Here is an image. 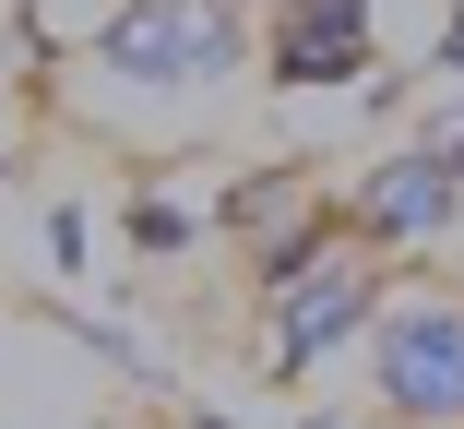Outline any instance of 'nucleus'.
I'll use <instances>...</instances> for the list:
<instances>
[{
  "label": "nucleus",
  "mask_w": 464,
  "mask_h": 429,
  "mask_svg": "<svg viewBox=\"0 0 464 429\" xmlns=\"http://www.w3.org/2000/svg\"><path fill=\"white\" fill-rule=\"evenodd\" d=\"M382 287H393L382 250H369V239H334L322 263H298L286 287H262V298H250V310H262V322H250V370H262V382H310L322 358H345L357 334H369Z\"/></svg>",
  "instance_id": "1"
},
{
  "label": "nucleus",
  "mask_w": 464,
  "mask_h": 429,
  "mask_svg": "<svg viewBox=\"0 0 464 429\" xmlns=\"http://www.w3.org/2000/svg\"><path fill=\"white\" fill-rule=\"evenodd\" d=\"M357 346L393 429H464V287H382Z\"/></svg>",
  "instance_id": "2"
},
{
  "label": "nucleus",
  "mask_w": 464,
  "mask_h": 429,
  "mask_svg": "<svg viewBox=\"0 0 464 429\" xmlns=\"http://www.w3.org/2000/svg\"><path fill=\"white\" fill-rule=\"evenodd\" d=\"M250 60L238 0H120V24H96V72L120 83H227Z\"/></svg>",
  "instance_id": "3"
},
{
  "label": "nucleus",
  "mask_w": 464,
  "mask_h": 429,
  "mask_svg": "<svg viewBox=\"0 0 464 429\" xmlns=\"http://www.w3.org/2000/svg\"><path fill=\"white\" fill-rule=\"evenodd\" d=\"M334 215H345V239L382 250V263L440 250V239L464 227V167H440L429 143H405V155H382V167H357V180L334 191Z\"/></svg>",
  "instance_id": "4"
},
{
  "label": "nucleus",
  "mask_w": 464,
  "mask_h": 429,
  "mask_svg": "<svg viewBox=\"0 0 464 429\" xmlns=\"http://www.w3.org/2000/svg\"><path fill=\"white\" fill-rule=\"evenodd\" d=\"M369 60H382V36H369V0H274V24H262V72L286 83V96L357 83Z\"/></svg>",
  "instance_id": "5"
},
{
  "label": "nucleus",
  "mask_w": 464,
  "mask_h": 429,
  "mask_svg": "<svg viewBox=\"0 0 464 429\" xmlns=\"http://www.w3.org/2000/svg\"><path fill=\"white\" fill-rule=\"evenodd\" d=\"M310 203H322V180H310V167H250V180H227V203H215L203 227L262 239V227H286V215H310Z\"/></svg>",
  "instance_id": "6"
},
{
  "label": "nucleus",
  "mask_w": 464,
  "mask_h": 429,
  "mask_svg": "<svg viewBox=\"0 0 464 429\" xmlns=\"http://www.w3.org/2000/svg\"><path fill=\"white\" fill-rule=\"evenodd\" d=\"M191 239H203V215H191V203L131 191V250H143V263H167V250H191Z\"/></svg>",
  "instance_id": "7"
},
{
  "label": "nucleus",
  "mask_w": 464,
  "mask_h": 429,
  "mask_svg": "<svg viewBox=\"0 0 464 429\" xmlns=\"http://www.w3.org/2000/svg\"><path fill=\"white\" fill-rule=\"evenodd\" d=\"M417 143H429V155H440V167H464V120H429V132H417Z\"/></svg>",
  "instance_id": "8"
},
{
  "label": "nucleus",
  "mask_w": 464,
  "mask_h": 429,
  "mask_svg": "<svg viewBox=\"0 0 464 429\" xmlns=\"http://www.w3.org/2000/svg\"><path fill=\"white\" fill-rule=\"evenodd\" d=\"M440 72H464V24H452V36H440Z\"/></svg>",
  "instance_id": "9"
},
{
  "label": "nucleus",
  "mask_w": 464,
  "mask_h": 429,
  "mask_svg": "<svg viewBox=\"0 0 464 429\" xmlns=\"http://www.w3.org/2000/svg\"><path fill=\"white\" fill-rule=\"evenodd\" d=\"M179 429H215V417H179Z\"/></svg>",
  "instance_id": "10"
},
{
  "label": "nucleus",
  "mask_w": 464,
  "mask_h": 429,
  "mask_svg": "<svg viewBox=\"0 0 464 429\" xmlns=\"http://www.w3.org/2000/svg\"><path fill=\"white\" fill-rule=\"evenodd\" d=\"M310 429H345V417H310Z\"/></svg>",
  "instance_id": "11"
}]
</instances>
